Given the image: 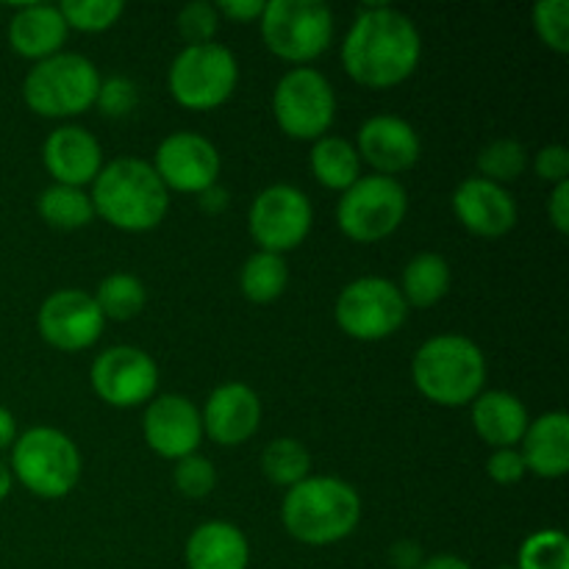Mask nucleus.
Wrapping results in <instances>:
<instances>
[{
  "instance_id": "nucleus-24",
  "label": "nucleus",
  "mask_w": 569,
  "mask_h": 569,
  "mask_svg": "<svg viewBox=\"0 0 569 569\" xmlns=\"http://www.w3.org/2000/svg\"><path fill=\"white\" fill-rule=\"evenodd\" d=\"M528 409L511 392H481L472 400V426L476 433L495 450L515 448L528 431Z\"/></svg>"
},
{
  "instance_id": "nucleus-32",
  "label": "nucleus",
  "mask_w": 569,
  "mask_h": 569,
  "mask_svg": "<svg viewBox=\"0 0 569 569\" xmlns=\"http://www.w3.org/2000/svg\"><path fill=\"white\" fill-rule=\"evenodd\" d=\"M478 167L483 178L503 187L506 181H515L528 167V153L517 139H495L478 153Z\"/></svg>"
},
{
  "instance_id": "nucleus-29",
  "label": "nucleus",
  "mask_w": 569,
  "mask_h": 569,
  "mask_svg": "<svg viewBox=\"0 0 569 569\" xmlns=\"http://www.w3.org/2000/svg\"><path fill=\"white\" fill-rule=\"evenodd\" d=\"M98 309L106 320H133L148 303V289L131 272H114L98 283V292L92 295Z\"/></svg>"
},
{
  "instance_id": "nucleus-9",
  "label": "nucleus",
  "mask_w": 569,
  "mask_h": 569,
  "mask_svg": "<svg viewBox=\"0 0 569 569\" xmlns=\"http://www.w3.org/2000/svg\"><path fill=\"white\" fill-rule=\"evenodd\" d=\"M409 211V194L392 176H361L339 198L337 222L353 242H378L400 228Z\"/></svg>"
},
{
  "instance_id": "nucleus-20",
  "label": "nucleus",
  "mask_w": 569,
  "mask_h": 569,
  "mask_svg": "<svg viewBox=\"0 0 569 569\" xmlns=\"http://www.w3.org/2000/svg\"><path fill=\"white\" fill-rule=\"evenodd\" d=\"M44 167L56 183L83 189V183L94 181L103 170V150L94 133L81 126H61L44 139L42 148Z\"/></svg>"
},
{
  "instance_id": "nucleus-6",
  "label": "nucleus",
  "mask_w": 569,
  "mask_h": 569,
  "mask_svg": "<svg viewBox=\"0 0 569 569\" xmlns=\"http://www.w3.org/2000/svg\"><path fill=\"white\" fill-rule=\"evenodd\" d=\"M100 72L87 56L56 53L37 61L22 81L28 109L42 117H76L94 106Z\"/></svg>"
},
{
  "instance_id": "nucleus-13",
  "label": "nucleus",
  "mask_w": 569,
  "mask_h": 569,
  "mask_svg": "<svg viewBox=\"0 0 569 569\" xmlns=\"http://www.w3.org/2000/svg\"><path fill=\"white\" fill-rule=\"evenodd\" d=\"M89 378L100 400L117 409H133L153 398L159 387V367L144 350L114 345L94 359Z\"/></svg>"
},
{
  "instance_id": "nucleus-1",
  "label": "nucleus",
  "mask_w": 569,
  "mask_h": 569,
  "mask_svg": "<svg viewBox=\"0 0 569 569\" xmlns=\"http://www.w3.org/2000/svg\"><path fill=\"white\" fill-rule=\"evenodd\" d=\"M422 39L415 20L387 3L361 6L342 42V64L356 83L389 89L417 70Z\"/></svg>"
},
{
  "instance_id": "nucleus-5",
  "label": "nucleus",
  "mask_w": 569,
  "mask_h": 569,
  "mask_svg": "<svg viewBox=\"0 0 569 569\" xmlns=\"http://www.w3.org/2000/svg\"><path fill=\"white\" fill-rule=\"evenodd\" d=\"M9 470L37 498L59 500L67 498L81 478V453L59 428L37 426L14 439Z\"/></svg>"
},
{
  "instance_id": "nucleus-30",
  "label": "nucleus",
  "mask_w": 569,
  "mask_h": 569,
  "mask_svg": "<svg viewBox=\"0 0 569 569\" xmlns=\"http://www.w3.org/2000/svg\"><path fill=\"white\" fill-rule=\"evenodd\" d=\"M261 470L270 478L276 487L292 489L295 483H300L303 478H309L311 470V456L303 448V442L298 439H272L270 445L261 453Z\"/></svg>"
},
{
  "instance_id": "nucleus-12",
  "label": "nucleus",
  "mask_w": 569,
  "mask_h": 569,
  "mask_svg": "<svg viewBox=\"0 0 569 569\" xmlns=\"http://www.w3.org/2000/svg\"><path fill=\"white\" fill-rule=\"evenodd\" d=\"M315 222V209L306 198L303 189L292 183H272L264 192L256 194L248 211L250 237L256 239L267 253H287L298 248L311 231Z\"/></svg>"
},
{
  "instance_id": "nucleus-36",
  "label": "nucleus",
  "mask_w": 569,
  "mask_h": 569,
  "mask_svg": "<svg viewBox=\"0 0 569 569\" xmlns=\"http://www.w3.org/2000/svg\"><path fill=\"white\" fill-rule=\"evenodd\" d=\"M217 28H220V14H217L214 3L206 0H192L178 14V31L187 39V44H206L214 39Z\"/></svg>"
},
{
  "instance_id": "nucleus-45",
  "label": "nucleus",
  "mask_w": 569,
  "mask_h": 569,
  "mask_svg": "<svg viewBox=\"0 0 569 569\" xmlns=\"http://www.w3.org/2000/svg\"><path fill=\"white\" fill-rule=\"evenodd\" d=\"M420 569H472V567L467 565L465 559H459V556L442 553V556H433V559L422 561Z\"/></svg>"
},
{
  "instance_id": "nucleus-35",
  "label": "nucleus",
  "mask_w": 569,
  "mask_h": 569,
  "mask_svg": "<svg viewBox=\"0 0 569 569\" xmlns=\"http://www.w3.org/2000/svg\"><path fill=\"white\" fill-rule=\"evenodd\" d=\"M172 478H176V487L178 492L183 495V498H206V495L214 489L217 483V472H214V465H211L206 456H187V459H181L176 465V472H172Z\"/></svg>"
},
{
  "instance_id": "nucleus-38",
  "label": "nucleus",
  "mask_w": 569,
  "mask_h": 569,
  "mask_svg": "<svg viewBox=\"0 0 569 569\" xmlns=\"http://www.w3.org/2000/svg\"><path fill=\"white\" fill-rule=\"evenodd\" d=\"M487 472L495 483L500 487H511V483L522 481L526 476V461H522V453L515 448H500L489 456L487 461Z\"/></svg>"
},
{
  "instance_id": "nucleus-7",
  "label": "nucleus",
  "mask_w": 569,
  "mask_h": 569,
  "mask_svg": "<svg viewBox=\"0 0 569 569\" xmlns=\"http://www.w3.org/2000/svg\"><path fill=\"white\" fill-rule=\"evenodd\" d=\"M239 81L237 56L226 44H187L172 59L167 87L176 103L192 111L217 109L231 98Z\"/></svg>"
},
{
  "instance_id": "nucleus-19",
  "label": "nucleus",
  "mask_w": 569,
  "mask_h": 569,
  "mask_svg": "<svg viewBox=\"0 0 569 569\" xmlns=\"http://www.w3.org/2000/svg\"><path fill=\"white\" fill-rule=\"evenodd\" d=\"M200 420H203V431L217 445L233 448V445L248 442L259 431L261 400L248 383H222L209 395Z\"/></svg>"
},
{
  "instance_id": "nucleus-31",
  "label": "nucleus",
  "mask_w": 569,
  "mask_h": 569,
  "mask_svg": "<svg viewBox=\"0 0 569 569\" xmlns=\"http://www.w3.org/2000/svg\"><path fill=\"white\" fill-rule=\"evenodd\" d=\"M517 569H569V539L559 528L531 533L520 545Z\"/></svg>"
},
{
  "instance_id": "nucleus-34",
  "label": "nucleus",
  "mask_w": 569,
  "mask_h": 569,
  "mask_svg": "<svg viewBox=\"0 0 569 569\" xmlns=\"http://www.w3.org/2000/svg\"><path fill=\"white\" fill-rule=\"evenodd\" d=\"M533 28L539 39L556 53L569 50V3L567 0H539L533 6Z\"/></svg>"
},
{
  "instance_id": "nucleus-40",
  "label": "nucleus",
  "mask_w": 569,
  "mask_h": 569,
  "mask_svg": "<svg viewBox=\"0 0 569 569\" xmlns=\"http://www.w3.org/2000/svg\"><path fill=\"white\" fill-rule=\"evenodd\" d=\"M548 214L550 222L556 226V231L567 233L569 231V181L556 183L553 194L548 200Z\"/></svg>"
},
{
  "instance_id": "nucleus-27",
  "label": "nucleus",
  "mask_w": 569,
  "mask_h": 569,
  "mask_svg": "<svg viewBox=\"0 0 569 569\" xmlns=\"http://www.w3.org/2000/svg\"><path fill=\"white\" fill-rule=\"evenodd\" d=\"M37 209L48 226L61 228V231H76L92 222L94 206L83 189L64 187V183H53L44 189L37 200Z\"/></svg>"
},
{
  "instance_id": "nucleus-43",
  "label": "nucleus",
  "mask_w": 569,
  "mask_h": 569,
  "mask_svg": "<svg viewBox=\"0 0 569 569\" xmlns=\"http://www.w3.org/2000/svg\"><path fill=\"white\" fill-rule=\"evenodd\" d=\"M200 206H203L209 214H220V211L228 206V192L220 187V183H214V187L200 192Z\"/></svg>"
},
{
  "instance_id": "nucleus-17",
  "label": "nucleus",
  "mask_w": 569,
  "mask_h": 569,
  "mask_svg": "<svg viewBox=\"0 0 569 569\" xmlns=\"http://www.w3.org/2000/svg\"><path fill=\"white\" fill-rule=\"evenodd\" d=\"M420 133L409 120L395 114H376L359 128V159L376 167L378 176H395L420 161Z\"/></svg>"
},
{
  "instance_id": "nucleus-33",
  "label": "nucleus",
  "mask_w": 569,
  "mask_h": 569,
  "mask_svg": "<svg viewBox=\"0 0 569 569\" xmlns=\"http://www.w3.org/2000/svg\"><path fill=\"white\" fill-rule=\"evenodd\" d=\"M61 17H64L67 28H78V31L98 33L114 26L126 6L120 0H64L59 3Z\"/></svg>"
},
{
  "instance_id": "nucleus-37",
  "label": "nucleus",
  "mask_w": 569,
  "mask_h": 569,
  "mask_svg": "<svg viewBox=\"0 0 569 569\" xmlns=\"http://www.w3.org/2000/svg\"><path fill=\"white\" fill-rule=\"evenodd\" d=\"M98 109L103 111L106 117H126L137 109L139 103V87L126 76H114L100 81L98 89Z\"/></svg>"
},
{
  "instance_id": "nucleus-47",
  "label": "nucleus",
  "mask_w": 569,
  "mask_h": 569,
  "mask_svg": "<svg viewBox=\"0 0 569 569\" xmlns=\"http://www.w3.org/2000/svg\"><path fill=\"white\" fill-rule=\"evenodd\" d=\"M498 569H517V567H498Z\"/></svg>"
},
{
  "instance_id": "nucleus-21",
  "label": "nucleus",
  "mask_w": 569,
  "mask_h": 569,
  "mask_svg": "<svg viewBox=\"0 0 569 569\" xmlns=\"http://www.w3.org/2000/svg\"><path fill=\"white\" fill-rule=\"evenodd\" d=\"M67 22L59 6L53 3H22L9 22V44L14 53L26 59H48L61 53L67 42Z\"/></svg>"
},
{
  "instance_id": "nucleus-2",
  "label": "nucleus",
  "mask_w": 569,
  "mask_h": 569,
  "mask_svg": "<svg viewBox=\"0 0 569 569\" xmlns=\"http://www.w3.org/2000/svg\"><path fill=\"white\" fill-rule=\"evenodd\" d=\"M281 520L298 542L326 548L342 542L356 531L361 520V498L342 478H303L287 489Z\"/></svg>"
},
{
  "instance_id": "nucleus-4",
  "label": "nucleus",
  "mask_w": 569,
  "mask_h": 569,
  "mask_svg": "<svg viewBox=\"0 0 569 569\" xmlns=\"http://www.w3.org/2000/svg\"><path fill=\"white\" fill-rule=\"evenodd\" d=\"M415 387L437 406H467L487 383V359L470 337L439 333L411 361Z\"/></svg>"
},
{
  "instance_id": "nucleus-25",
  "label": "nucleus",
  "mask_w": 569,
  "mask_h": 569,
  "mask_svg": "<svg viewBox=\"0 0 569 569\" xmlns=\"http://www.w3.org/2000/svg\"><path fill=\"white\" fill-rule=\"evenodd\" d=\"M450 289V264L439 253H420L406 264L403 270V295L406 306L415 309H428L437 306Z\"/></svg>"
},
{
  "instance_id": "nucleus-10",
  "label": "nucleus",
  "mask_w": 569,
  "mask_h": 569,
  "mask_svg": "<svg viewBox=\"0 0 569 569\" xmlns=\"http://www.w3.org/2000/svg\"><path fill=\"white\" fill-rule=\"evenodd\" d=\"M272 114L292 139H320L337 117V94L331 81L315 67H295L272 92Z\"/></svg>"
},
{
  "instance_id": "nucleus-22",
  "label": "nucleus",
  "mask_w": 569,
  "mask_h": 569,
  "mask_svg": "<svg viewBox=\"0 0 569 569\" xmlns=\"http://www.w3.org/2000/svg\"><path fill=\"white\" fill-rule=\"evenodd\" d=\"M522 461L526 470L539 478H561L569 470V417L565 411H548L539 420L528 422L522 437Z\"/></svg>"
},
{
  "instance_id": "nucleus-44",
  "label": "nucleus",
  "mask_w": 569,
  "mask_h": 569,
  "mask_svg": "<svg viewBox=\"0 0 569 569\" xmlns=\"http://www.w3.org/2000/svg\"><path fill=\"white\" fill-rule=\"evenodd\" d=\"M17 439V420L6 406H0V450H6L9 445H14Z\"/></svg>"
},
{
  "instance_id": "nucleus-15",
  "label": "nucleus",
  "mask_w": 569,
  "mask_h": 569,
  "mask_svg": "<svg viewBox=\"0 0 569 569\" xmlns=\"http://www.w3.org/2000/svg\"><path fill=\"white\" fill-rule=\"evenodd\" d=\"M153 170L167 187V192L176 189V192L200 194L217 183L220 153H217L214 142H209L203 133L178 131L159 144Z\"/></svg>"
},
{
  "instance_id": "nucleus-42",
  "label": "nucleus",
  "mask_w": 569,
  "mask_h": 569,
  "mask_svg": "<svg viewBox=\"0 0 569 569\" xmlns=\"http://www.w3.org/2000/svg\"><path fill=\"white\" fill-rule=\"evenodd\" d=\"M217 6V14H226L237 22H250L261 17L264 11V0H222Z\"/></svg>"
},
{
  "instance_id": "nucleus-11",
  "label": "nucleus",
  "mask_w": 569,
  "mask_h": 569,
  "mask_svg": "<svg viewBox=\"0 0 569 569\" xmlns=\"http://www.w3.org/2000/svg\"><path fill=\"white\" fill-rule=\"evenodd\" d=\"M339 328L359 342H378L398 331L406 322L409 306L392 281L378 276L356 278L337 298Z\"/></svg>"
},
{
  "instance_id": "nucleus-16",
  "label": "nucleus",
  "mask_w": 569,
  "mask_h": 569,
  "mask_svg": "<svg viewBox=\"0 0 569 569\" xmlns=\"http://www.w3.org/2000/svg\"><path fill=\"white\" fill-rule=\"evenodd\" d=\"M144 442L161 459H187L203 439V420L194 403L183 395H161L150 400L142 420Z\"/></svg>"
},
{
  "instance_id": "nucleus-3",
  "label": "nucleus",
  "mask_w": 569,
  "mask_h": 569,
  "mask_svg": "<svg viewBox=\"0 0 569 569\" xmlns=\"http://www.w3.org/2000/svg\"><path fill=\"white\" fill-rule=\"evenodd\" d=\"M94 214L120 231L142 233L159 226L170 209V192L142 159H114L92 181Z\"/></svg>"
},
{
  "instance_id": "nucleus-41",
  "label": "nucleus",
  "mask_w": 569,
  "mask_h": 569,
  "mask_svg": "<svg viewBox=\"0 0 569 569\" xmlns=\"http://www.w3.org/2000/svg\"><path fill=\"white\" fill-rule=\"evenodd\" d=\"M422 561V548L411 539H400L389 548V565L395 569H420Z\"/></svg>"
},
{
  "instance_id": "nucleus-23",
  "label": "nucleus",
  "mask_w": 569,
  "mask_h": 569,
  "mask_svg": "<svg viewBox=\"0 0 569 569\" xmlns=\"http://www.w3.org/2000/svg\"><path fill=\"white\" fill-rule=\"evenodd\" d=\"M189 569H248L250 545L233 522H203L187 539Z\"/></svg>"
},
{
  "instance_id": "nucleus-46",
  "label": "nucleus",
  "mask_w": 569,
  "mask_h": 569,
  "mask_svg": "<svg viewBox=\"0 0 569 569\" xmlns=\"http://www.w3.org/2000/svg\"><path fill=\"white\" fill-rule=\"evenodd\" d=\"M11 481H14V476H11L9 467H6L3 461H0V500L9 498V492H11Z\"/></svg>"
},
{
  "instance_id": "nucleus-39",
  "label": "nucleus",
  "mask_w": 569,
  "mask_h": 569,
  "mask_svg": "<svg viewBox=\"0 0 569 569\" xmlns=\"http://www.w3.org/2000/svg\"><path fill=\"white\" fill-rule=\"evenodd\" d=\"M533 170H537V176L542 178V181H550V183L567 181L569 150L565 144H548V148L539 150L537 159H533Z\"/></svg>"
},
{
  "instance_id": "nucleus-28",
  "label": "nucleus",
  "mask_w": 569,
  "mask_h": 569,
  "mask_svg": "<svg viewBox=\"0 0 569 569\" xmlns=\"http://www.w3.org/2000/svg\"><path fill=\"white\" fill-rule=\"evenodd\" d=\"M289 270L283 256L267 253V250H256L248 261L242 264L239 272V287L242 295L253 303H272L276 298H281L283 289H287Z\"/></svg>"
},
{
  "instance_id": "nucleus-18",
  "label": "nucleus",
  "mask_w": 569,
  "mask_h": 569,
  "mask_svg": "<svg viewBox=\"0 0 569 569\" xmlns=\"http://www.w3.org/2000/svg\"><path fill=\"white\" fill-rule=\"evenodd\" d=\"M453 211L476 237H503L517 226V203L509 189L487 178H467L453 192Z\"/></svg>"
},
{
  "instance_id": "nucleus-14",
  "label": "nucleus",
  "mask_w": 569,
  "mask_h": 569,
  "mask_svg": "<svg viewBox=\"0 0 569 569\" xmlns=\"http://www.w3.org/2000/svg\"><path fill=\"white\" fill-rule=\"evenodd\" d=\"M37 326L44 342L72 353V350H87L98 342L106 317L92 295L81 289H59L42 303Z\"/></svg>"
},
{
  "instance_id": "nucleus-26",
  "label": "nucleus",
  "mask_w": 569,
  "mask_h": 569,
  "mask_svg": "<svg viewBox=\"0 0 569 569\" xmlns=\"http://www.w3.org/2000/svg\"><path fill=\"white\" fill-rule=\"evenodd\" d=\"M311 172L328 189L345 192L361 178V159L342 137H320L311 148Z\"/></svg>"
},
{
  "instance_id": "nucleus-8",
  "label": "nucleus",
  "mask_w": 569,
  "mask_h": 569,
  "mask_svg": "<svg viewBox=\"0 0 569 569\" xmlns=\"http://www.w3.org/2000/svg\"><path fill=\"white\" fill-rule=\"evenodd\" d=\"M259 20L267 48L295 64L326 53L333 39V11L320 0H270Z\"/></svg>"
}]
</instances>
